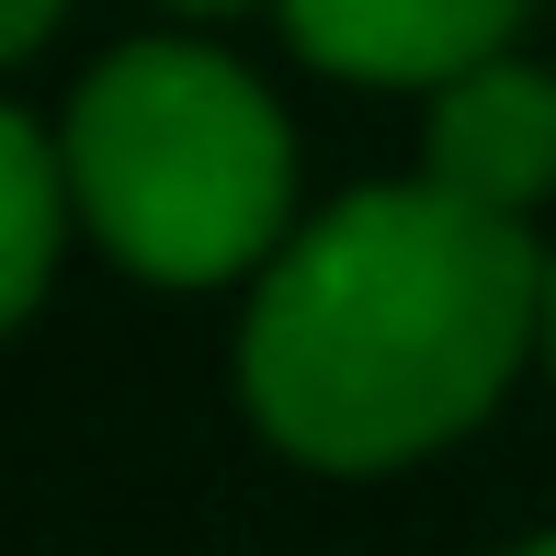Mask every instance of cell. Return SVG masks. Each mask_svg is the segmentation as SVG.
Listing matches in <instances>:
<instances>
[{
  "instance_id": "6da1fadb",
  "label": "cell",
  "mask_w": 556,
  "mask_h": 556,
  "mask_svg": "<svg viewBox=\"0 0 556 556\" xmlns=\"http://www.w3.org/2000/svg\"><path fill=\"white\" fill-rule=\"evenodd\" d=\"M545 341V250L443 182L307 216L239 307V409L307 477H397L466 443Z\"/></svg>"
},
{
  "instance_id": "7a4b0ae2",
  "label": "cell",
  "mask_w": 556,
  "mask_h": 556,
  "mask_svg": "<svg viewBox=\"0 0 556 556\" xmlns=\"http://www.w3.org/2000/svg\"><path fill=\"white\" fill-rule=\"evenodd\" d=\"M58 160L80 227L137 285H262L295 239V125L239 58L193 35H137L58 103Z\"/></svg>"
},
{
  "instance_id": "3957f363",
  "label": "cell",
  "mask_w": 556,
  "mask_h": 556,
  "mask_svg": "<svg viewBox=\"0 0 556 556\" xmlns=\"http://www.w3.org/2000/svg\"><path fill=\"white\" fill-rule=\"evenodd\" d=\"M295 35V58L330 80H375V91H443L466 68L511 58L534 0H273Z\"/></svg>"
},
{
  "instance_id": "277c9868",
  "label": "cell",
  "mask_w": 556,
  "mask_h": 556,
  "mask_svg": "<svg viewBox=\"0 0 556 556\" xmlns=\"http://www.w3.org/2000/svg\"><path fill=\"white\" fill-rule=\"evenodd\" d=\"M420 182H443V193L522 227L556 193V68L489 58L466 80H443L432 114H420Z\"/></svg>"
},
{
  "instance_id": "5b68a950",
  "label": "cell",
  "mask_w": 556,
  "mask_h": 556,
  "mask_svg": "<svg viewBox=\"0 0 556 556\" xmlns=\"http://www.w3.org/2000/svg\"><path fill=\"white\" fill-rule=\"evenodd\" d=\"M68 227H80V193H68L58 125H46V114H0V318H35L46 307Z\"/></svg>"
},
{
  "instance_id": "8992f818",
  "label": "cell",
  "mask_w": 556,
  "mask_h": 556,
  "mask_svg": "<svg viewBox=\"0 0 556 556\" xmlns=\"http://www.w3.org/2000/svg\"><path fill=\"white\" fill-rule=\"evenodd\" d=\"M58 12L68 0H0V58H35V46L58 35Z\"/></svg>"
},
{
  "instance_id": "52a82bcc",
  "label": "cell",
  "mask_w": 556,
  "mask_h": 556,
  "mask_svg": "<svg viewBox=\"0 0 556 556\" xmlns=\"http://www.w3.org/2000/svg\"><path fill=\"white\" fill-rule=\"evenodd\" d=\"M182 23H227V12H262V0H170Z\"/></svg>"
},
{
  "instance_id": "ba28073f",
  "label": "cell",
  "mask_w": 556,
  "mask_h": 556,
  "mask_svg": "<svg viewBox=\"0 0 556 556\" xmlns=\"http://www.w3.org/2000/svg\"><path fill=\"white\" fill-rule=\"evenodd\" d=\"M545 364H556V262H545Z\"/></svg>"
},
{
  "instance_id": "9c48e42d",
  "label": "cell",
  "mask_w": 556,
  "mask_h": 556,
  "mask_svg": "<svg viewBox=\"0 0 556 556\" xmlns=\"http://www.w3.org/2000/svg\"><path fill=\"white\" fill-rule=\"evenodd\" d=\"M500 556H556V534H522V545H500Z\"/></svg>"
}]
</instances>
